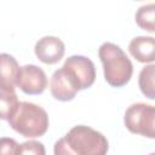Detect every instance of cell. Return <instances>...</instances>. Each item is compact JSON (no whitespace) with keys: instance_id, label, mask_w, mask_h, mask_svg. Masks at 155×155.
<instances>
[{"instance_id":"obj_4","label":"cell","mask_w":155,"mask_h":155,"mask_svg":"<svg viewBox=\"0 0 155 155\" xmlns=\"http://www.w3.org/2000/svg\"><path fill=\"white\" fill-rule=\"evenodd\" d=\"M126 128L131 133L148 138L155 137V108L147 103H134L130 105L124 116Z\"/></svg>"},{"instance_id":"obj_2","label":"cell","mask_w":155,"mask_h":155,"mask_svg":"<svg viewBox=\"0 0 155 155\" xmlns=\"http://www.w3.org/2000/svg\"><path fill=\"white\" fill-rule=\"evenodd\" d=\"M8 125L19 134L28 138L41 137L48 128V115L44 108L30 102H19Z\"/></svg>"},{"instance_id":"obj_9","label":"cell","mask_w":155,"mask_h":155,"mask_svg":"<svg viewBox=\"0 0 155 155\" xmlns=\"http://www.w3.org/2000/svg\"><path fill=\"white\" fill-rule=\"evenodd\" d=\"M19 65L16 58L8 53H0V88L6 91H15L17 86V78Z\"/></svg>"},{"instance_id":"obj_16","label":"cell","mask_w":155,"mask_h":155,"mask_svg":"<svg viewBox=\"0 0 155 155\" xmlns=\"http://www.w3.org/2000/svg\"><path fill=\"white\" fill-rule=\"evenodd\" d=\"M53 155H78L67 143L65 138H59L53 147Z\"/></svg>"},{"instance_id":"obj_17","label":"cell","mask_w":155,"mask_h":155,"mask_svg":"<svg viewBox=\"0 0 155 155\" xmlns=\"http://www.w3.org/2000/svg\"><path fill=\"white\" fill-rule=\"evenodd\" d=\"M149 155H155V154H154V153H150V154H149Z\"/></svg>"},{"instance_id":"obj_6","label":"cell","mask_w":155,"mask_h":155,"mask_svg":"<svg viewBox=\"0 0 155 155\" xmlns=\"http://www.w3.org/2000/svg\"><path fill=\"white\" fill-rule=\"evenodd\" d=\"M17 86L25 94H40L47 87V76L40 67L25 64L19 68Z\"/></svg>"},{"instance_id":"obj_10","label":"cell","mask_w":155,"mask_h":155,"mask_svg":"<svg viewBox=\"0 0 155 155\" xmlns=\"http://www.w3.org/2000/svg\"><path fill=\"white\" fill-rule=\"evenodd\" d=\"M128 51L140 63H153L155 59V39L153 36H136L128 45Z\"/></svg>"},{"instance_id":"obj_13","label":"cell","mask_w":155,"mask_h":155,"mask_svg":"<svg viewBox=\"0 0 155 155\" xmlns=\"http://www.w3.org/2000/svg\"><path fill=\"white\" fill-rule=\"evenodd\" d=\"M155 5L148 4V5H143L140 6L137 12H136V22L137 24L149 31V33H154L155 31V25H154V16H155Z\"/></svg>"},{"instance_id":"obj_15","label":"cell","mask_w":155,"mask_h":155,"mask_svg":"<svg viewBox=\"0 0 155 155\" xmlns=\"http://www.w3.org/2000/svg\"><path fill=\"white\" fill-rule=\"evenodd\" d=\"M19 144L8 137L0 138V155H17Z\"/></svg>"},{"instance_id":"obj_5","label":"cell","mask_w":155,"mask_h":155,"mask_svg":"<svg viewBox=\"0 0 155 155\" xmlns=\"http://www.w3.org/2000/svg\"><path fill=\"white\" fill-rule=\"evenodd\" d=\"M62 69L73 81L78 91L91 87L96 80V68L93 62L85 56L74 54L65 59Z\"/></svg>"},{"instance_id":"obj_11","label":"cell","mask_w":155,"mask_h":155,"mask_svg":"<svg viewBox=\"0 0 155 155\" xmlns=\"http://www.w3.org/2000/svg\"><path fill=\"white\" fill-rule=\"evenodd\" d=\"M154 76H155V65L148 64L145 65L140 73H139V78H138V85L139 88L142 91V93L149 98V99H154L155 98V87H154Z\"/></svg>"},{"instance_id":"obj_8","label":"cell","mask_w":155,"mask_h":155,"mask_svg":"<svg viewBox=\"0 0 155 155\" xmlns=\"http://www.w3.org/2000/svg\"><path fill=\"white\" fill-rule=\"evenodd\" d=\"M50 92L54 99L61 102H68L71 101L79 91L73 84V81L68 78L65 71L62 68H59L51 76Z\"/></svg>"},{"instance_id":"obj_12","label":"cell","mask_w":155,"mask_h":155,"mask_svg":"<svg viewBox=\"0 0 155 155\" xmlns=\"http://www.w3.org/2000/svg\"><path fill=\"white\" fill-rule=\"evenodd\" d=\"M18 98L15 91L0 88V119L8 120L18 107Z\"/></svg>"},{"instance_id":"obj_3","label":"cell","mask_w":155,"mask_h":155,"mask_svg":"<svg viewBox=\"0 0 155 155\" xmlns=\"http://www.w3.org/2000/svg\"><path fill=\"white\" fill-rule=\"evenodd\" d=\"M64 138L78 155H107L108 153L109 144L107 138L88 126H74Z\"/></svg>"},{"instance_id":"obj_1","label":"cell","mask_w":155,"mask_h":155,"mask_svg":"<svg viewBox=\"0 0 155 155\" xmlns=\"http://www.w3.org/2000/svg\"><path fill=\"white\" fill-rule=\"evenodd\" d=\"M98 56L103 64L104 79L110 86L122 87L131 80L133 65L120 46L104 42L98 50Z\"/></svg>"},{"instance_id":"obj_14","label":"cell","mask_w":155,"mask_h":155,"mask_svg":"<svg viewBox=\"0 0 155 155\" xmlns=\"http://www.w3.org/2000/svg\"><path fill=\"white\" fill-rule=\"evenodd\" d=\"M17 155H46L45 145L38 140H28L18 147Z\"/></svg>"},{"instance_id":"obj_7","label":"cell","mask_w":155,"mask_h":155,"mask_svg":"<svg viewBox=\"0 0 155 155\" xmlns=\"http://www.w3.org/2000/svg\"><path fill=\"white\" fill-rule=\"evenodd\" d=\"M35 54L39 61L45 64H56L58 63L65 52L64 42L57 36H42L39 39L34 47Z\"/></svg>"}]
</instances>
